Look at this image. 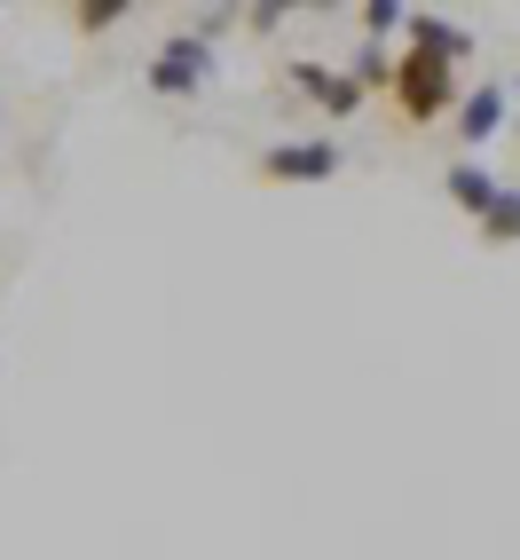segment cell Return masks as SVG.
I'll return each instance as SVG.
<instances>
[{
	"instance_id": "8992f818",
	"label": "cell",
	"mask_w": 520,
	"mask_h": 560,
	"mask_svg": "<svg viewBox=\"0 0 520 560\" xmlns=\"http://www.w3.org/2000/svg\"><path fill=\"white\" fill-rule=\"evenodd\" d=\"M411 48H426V56H441V63H465L473 56V32L465 24H450V16H426V9H411Z\"/></svg>"
},
{
	"instance_id": "30bf717a",
	"label": "cell",
	"mask_w": 520,
	"mask_h": 560,
	"mask_svg": "<svg viewBox=\"0 0 520 560\" xmlns=\"http://www.w3.org/2000/svg\"><path fill=\"white\" fill-rule=\"evenodd\" d=\"M363 32H370V40H387V32H411V9H402V0H363Z\"/></svg>"
},
{
	"instance_id": "277c9868",
	"label": "cell",
	"mask_w": 520,
	"mask_h": 560,
	"mask_svg": "<svg viewBox=\"0 0 520 560\" xmlns=\"http://www.w3.org/2000/svg\"><path fill=\"white\" fill-rule=\"evenodd\" d=\"M292 88H300L316 110H323V119H355V110L370 103L363 88H355V71H340V63H323V56H300V63H292Z\"/></svg>"
},
{
	"instance_id": "7c38bea8",
	"label": "cell",
	"mask_w": 520,
	"mask_h": 560,
	"mask_svg": "<svg viewBox=\"0 0 520 560\" xmlns=\"http://www.w3.org/2000/svg\"><path fill=\"white\" fill-rule=\"evenodd\" d=\"M245 24H252V32H276V24H284V0H260V9H245Z\"/></svg>"
},
{
	"instance_id": "5b68a950",
	"label": "cell",
	"mask_w": 520,
	"mask_h": 560,
	"mask_svg": "<svg viewBox=\"0 0 520 560\" xmlns=\"http://www.w3.org/2000/svg\"><path fill=\"white\" fill-rule=\"evenodd\" d=\"M505 119H512V95H505V88H465V95H458V110H450L458 142H473V151H481V142H489Z\"/></svg>"
},
{
	"instance_id": "ba28073f",
	"label": "cell",
	"mask_w": 520,
	"mask_h": 560,
	"mask_svg": "<svg viewBox=\"0 0 520 560\" xmlns=\"http://www.w3.org/2000/svg\"><path fill=\"white\" fill-rule=\"evenodd\" d=\"M481 237H489V245H520V190H497V206L481 213Z\"/></svg>"
},
{
	"instance_id": "52a82bcc",
	"label": "cell",
	"mask_w": 520,
	"mask_h": 560,
	"mask_svg": "<svg viewBox=\"0 0 520 560\" xmlns=\"http://www.w3.org/2000/svg\"><path fill=\"white\" fill-rule=\"evenodd\" d=\"M441 190H450V206H458V213H473V221H481V213L497 206V190H505V182H497L489 166H473V159H465V166H450V174H441Z\"/></svg>"
},
{
	"instance_id": "7a4b0ae2",
	"label": "cell",
	"mask_w": 520,
	"mask_h": 560,
	"mask_svg": "<svg viewBox=\"0 0 520 560\" xmlns=\"http://www.w3.org/2000/svg\"><path fill=\"white\" fill-rule=\"evenodd\" d=\"M347 166V151L331 135H308V142H269L260 151V182H331Z\"/></svg>"
},
{
	"instance_id": "8fae6325",
	"label": "cell",
	"mask_w": 520,
	"mask_h": 560,
	"mask_svg": "<svg viewBox=\"0 0 520 560\" xmlns=\"http://www.w3.org/2000/svg\"><path fill=\"white\" fill-rule=\"evenodd\" d=\"M71 24H80V32H110V24H127V0H87V9H71Z\"/></svg>"
},
{
	"instance_id": "6da1fadb",
	"label": "cell",
	"mask_w": 520,
	"mask_h": 560,
	"mask_svg": "<svg viewBox=\"0 0 520 560\" xmlns=\"http://www.w3.org/2000/svg\"><path fill=\"white\" fill-rule=\"evenodd\" d=\"M387 95H394V110L411 127H426V119H450L458 110V71L441 63V56H426V48H402L394 56V80H387Z\"/></svg>"
},
{
	"instance_id": "9c48e42d",
	"label": "cell",
	"mask_w": 520,
	"mask_h": 560,
	"mask_svg": "<svg viewBox=\"0 0 520 560\" xmlns=\"http://www.w3.org/2000/svg\"><path fill=\"white\" fill-rule=\"evenodd\" d=\"M347 71H355V88H363V95H370V88H387V80H394V56H387V48H379V40H363V48H355V63H347Z\"/></svg>"
},
{
	"instance_id": "3957f363",
	"label": "cell",
	"mask_w": 520,
	"mask_h": 560,
	"mask_svg": "<svg viewBox=\"0 0 520 560\" xmlns=\"http://www.w3.org/2000/svg\"><path fill=\"white\" fill-rule=\"evenodd\" d=\"M205 80H213V48L198 40V32H174V40L151 56V88H158V95H174V103H190Z\"/></svg>"
}]
</instances>
